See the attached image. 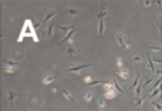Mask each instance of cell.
Segmentation results:
<instances>
[{
  "label": "cell",
  "mask_w": 162,
  "mask_h": 111,
  "mask_svg": "<svg viewBox=\"0 0 162 111\" xmlns=\"http://www.w3.org/2000/svg\"><path fill=\"white\" fill-rule=\"evenodd\" d=\"M16 95H17V94H16V91H13V90H10V91L7 93V97H9V105H10V107H13Z\"/></svg>",
  "instance_id": "cell-1"
},
{
  "label": "cell",
  "mask_w": 162,
  "mask_h": 111,
  "mask_svg": "<svg viewBox=\"0 0 162 111\" xmlns=\"http://www.w3.org/2000/svg\"><path fill=\"white\" fill-rule=\"evenodd\" d=\"M90 64H82V65H77V67H71V68H67L65 71H70V73H76V71H80L82 68H87Z\"/></svg>",
  "instance_id": "cell-2"
},
{
  "label": "cell",
  "mask_w": 162,
  "mask_h": 111,
  "mask_svg": "<svg viewBox=\"0 0 162 111\" xmlns=\"http://www.w3.org/2000/svg\"><path fill=\"white\" fill-rule=\"evenodd\" d=\"M76 53H80V50H78V48H68V50H67V54H76Z\"/></svg>",
  "instance_id": "cell-3"
},
{
  "label": "cell",
  "mask_w": 162,
  "mask_h": 111,
  "mask_svg": "<svg viewBox=\"0 0 162 111\" xmlns=\"http://www.w3.org/2000/svg\"><path fill=\"white\" fill-rule=\"evenodd\" d=\"M54 79H56L54 76H53V77H49V79H44V80H43V83H44V84H50V83H51Z\"/></svg>",
  "instance_id": "cell-4"
},
{
  "label": "cell",
  "mask_w": 162,
  "mask_h": 111,
  "mask_svg": "<svg viewBox=\"0 0 162 111\" xmlns=\"http://www.w3.org/2000/svg\"><path fill=\"white\" fill-rule=\"evenodd\" d=\"M68 14H70V16H77L78 13H77L76 10H73V9H68Z\"/></svg>",
  "instance_id": "cell-5"
},
{
  "label": "cell",
  "mask_w": 162,
  "mask_h": 111,
  "mask_svg": "<svg viewBox=\"0 0 162 111\" xmlns=\"http://www.w3.org/2000/svg\"><path fill=\"white\" fill-rule=\"evenodd\" d=\"M119 76H121V79H125V80H127V79H128V71H122Z\"/></svg>",
  "instance_id": "cell-6"
},
{
  "label": "cell",
  "mask_w": 162,
  "mask_h": 111,
  "mask_svg": "<svg viewBox=\"0 0 162 111\" xmlns=\"http://www.w3.org/2000/svg\"><path fill=\"white\" fill-rule=\"evenodd\" d=\"M118 40H119V44H121V46H127V44L122 41V36H121V34H118Z\"/></svg>",
  "instance_id": "cell-7"
},
{
  "label": "cell",
  "mask_w": 162,
  "mask_h": 111,
  "mask_svg": "<svg viewBox=\"0 0 162 111\" xmlns=\"http://www.w3.org/2000/svg\"><path fill=\"white\" fill-rule=\"evenodd\" d=\"M63 94H64L65 97H67V100H73V98H71V94H68V93H67L65 90H64V91H63Z\"/></svg>",
  "instance_id": "cell-8"
},
{
  "label": "cell",
  "mask_w": 162,
  "mask_h": 111,
  "mask_svg": "<svg viewBox=\"0 0 162 111\" xmlns=\"http://www.w3.org/2000/svg\"><path fill=\"white\" fill-rule=\"evenodd\" d=\"M91 98H93V94H90V93H88V94L85 95V101H91Z\"/></svg>",
  "instance_id": "cell-9"
}]
</instances>
